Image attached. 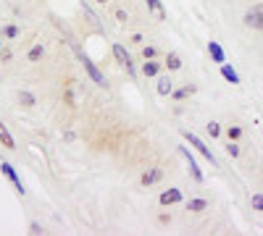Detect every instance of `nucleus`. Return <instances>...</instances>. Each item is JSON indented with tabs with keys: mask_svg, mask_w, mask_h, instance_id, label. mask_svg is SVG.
Wrapping results in <instances>:
<instances>
[{
	"mask_svg": "<svg viewBox=\"0 0 263 236\" xmlns=\"http://www.w3.org/2000/svg\"><path fill=\"white\" fill-rule=\"evenodd\" d=\"M184 139H187V142H190V144H192V147H195V149H197V153H200V155H203L205 160H211V165H216V155H213L211 149H208V147H205V144H203L200 139H197V137H195L192 132H184Z\"/></svg>",
	"mask_w": 263,
	"mask_h": 236,
	"instance_id": "nucleus-1",
	"label": "nucleus"
},
{
	"mask_svg": "<svg viewBox=\"0 0 263 236\" xmlns=\"http://www.w3.org/2000/svg\"><path fill=\"white\" fill-rule=\"evenodd\" d=\"M79 58H82V66H84V71H87V74L92 76V81L98 84V87H105L108 81H105V76H103V74L98 71V66H95V63H92L90 58H87V55H79Z\"/></svg>",
	"mask_w": 263,
	"mask_h": 236,
	"instance_id": "nucleus-2",
	"label": "nucleus"
},
{
	"mask_svg": "<svg viewBox=\"0 0 263 236\" xmlns=\"http://www.w3.org/2000/svg\"><path fill=\"white\" fill-rule=\"evenodd\" d=\"M245 24H248L250 29H263V3L255 6V8H250V11L245 13Z\"/></svg>",
	"mask_w": 263,
	"mask_h": 236,
	"instance_id": "nucleus-3",
	"label": "nucleus"
},
{
	"mask_svg": "<svg viewBox=\"0 0 263 236\" xmlns=\"http://www.w3.org/2000/svg\"><path fill=\"white\" fill-rule=\"evenodd\" d=\"M0 170H3V176L16 186V191L18 195H24V184H21V179H18V174H16V168L11 165V163H0Z\"/></svg>",
	"mask_w": 263,
	"mask_h": 236,
	"instance_id": "nucleus-4",
	"label": "nucleus"
},
{
	"mask_svg": "<svg viewBox=\"0 0 263 236\" xmlns=\"http://www.w3.org/2000/svg\"><path fill=\"white\" fill-rule=\"evenodd\" d=\"M179 153H182V158L187 160V165H190V170H192V176H195V181H197V184H203V181H205V176H203V170L197 168L195 158L190 155V149H187V147H179Z\"/></svg>",
	"mask_w": 263,
	"mask_h": 236,
	"instance_id": "nucleus-5",
	"label": "nucleus"
},
{
	"mask_svg": "<svg viewBox=\"0 0 263 236\" xmlns=\"http://www.w3.org/2000/svg\"><path fill=\"white\" fill-rule=\"evenodd\" d=\"M114 58L121 63V66L132 74V76H135V66H132V58H129V53L124 50V45H119V42H116V45H114Z\"/></svg>",
	"mask_w": 263,
	"mask_h": 236,
	"instance_id": "nucleus-6",
	"label": "nucleus"
},
{
	"mask_svg": "<svg viewBox=\"0 0 263 236\" xmlns=\"http://www.w3.org/2000/svg\"><path fill=\"white\" fill-rule=\"evenodd\" d=\"M161 176H163L161 168H147L145 174H142V179H140V184H142V186H153V184L161 181Z\"/></svg>",
	"mask_w": 263,
	"mask_h": 236,
	"instance_id": "nucleus-7",
	"label": "nucleus"
},
{
	"mask_svg": "<svg viewBox=\"0 0 263 236\" xmlns=\"http://www.w3.org/2000/svg\"><path fill=\"white\" fill-rule=\"evenodd\" d=\"M158 202L161 205H177V202H182V191L179 189H168V191H163V195H161Z\"/></svg>",
	"mask_w": 263,
	"mask_h": 236,
	"instance_id": "nucleus-8",
	"label": "nucleus"
},
{
	"mask_svg": "<svg viewBox=\"0 0 263 236\" xmlns=\"http://www.w3.org/2000/svg\"><path fill=\"white\" fill-rule=\"evenodd\" d=\"M208 53H211V58H213L216 63H224V60H227V55H224V50H221V45H218V42H208Z\"/></svg>",
	"mask_w": 263,
	"mask_h": 236,
	"instance_id": "nucleus-9",
	"label": "nucleus"
},
{
	"mask_svg": "<svg viewBox=\"0 0 263 236\" xmlns=\"http://www.w3.org/2000/svg\"><path fill=\"white\" fill-rule=\"evenodd\" d=\"M142 74H145V76H158V74H161V63H156V60L150 58L145 66H142Z\"/></svg>",
	"mask_w": 263,
	"mask_h": 236,
	"instance_id": "nucleus-10",
	"label": "nucleus"
},
{
	"mask_svg": "<svg viewBox=\"0 0 263 236\" xmlns=\"http://www.w3.org/2000/svg\"><path fill=\"white\" fill-rule=\"evenodd\" d=\"M174 90V81L168 76H158V95H171Z\"/></svg>",
	"mask_w": 263,
	"mask_h": 236,
	"instance_id": "nucleus-11",
	"label": "nucleus"
},
{
	"mask_svg": "<svg viewBox=\"0 0 263 236\" xmlns=\"http://www.w3.org/2000/svg\"><path fill=\"white\" fill-rule=\"evenodd\" d=\"M221 76H224L227 81H232V84H239V76H237V71H234L232 66H227V63H221Z\"/></svg>",
	"mask_w": 263,
	"mask_h": 236,
	"instance_id": "nucleus-12",
	"label": "nucleus"
},
{
	"mask_svg": "<svg viewBox=\"0 0 263 236\" xmlns=\"http://www.w3.org/2000/svg\"><path fill=\"white\" fill-rule=\"evenodd\" d=\"M0 142H3V144H6L8 149H13V147H16V142H13V137L8 134V128L3 126V121H0Z\"/></svg>",
	"mask_w": 263,
	"mask_h": 236,
	"instance_id": "nucleus-13",
	"label": "nucleus"
},
{
	"mask_svg": "<svg viewBox=\"0 0 263 236\" xmlns=\"http://www.w3.org/2000/svg\"><path fill=\"white\" fill-rule=\"evenodd\" d=\"M179 66H182V58H179L177 53H171V55L166 58V69H168V71H177Z\"/></svg>",
	"mask_w": 263,
	"mask_h": 236,
	"instance_id": "nucleus-14",
	"label": "nucleus"
},
{
	"mask_svg": "<svg viewBox=\"0 0 263 236\" xmlns=\"http://www.w3.org/2000/svg\"><path fill=\"white\" fill-rule=\"evenodd\" d=\"M42 55H45V48H42V45H34V48L29 50V55H27V58H29L32 63H37V60H40Z\"/></svg>",
	"mask_w": 263,
	"mask_h": 236,
	"instance_id": "nucleus-15",
	"label": "nucleus"
},
{
	"mask_svg": "<svg viewBox=\"0 0 263 236\" xmlns=\"http://www.w3.org/2000/svg\"><path fill=\"white\" fill-rule=\"evenodd\" d=\"M187 207H190L192 212H203V210L208 207V202H205V200H190V205H187Z\"/></svg>",
	"mask_w": 263,
	"mask_h": 236,
	"instance_id": "nucleus-16",
	"label": "nucleus"
},
{
	"mask_svg": "<svg viewBox=\"0 0 263 236\" xmlns=\"http://www.w3.org/2000/svg\"><path fill=\"white\" fill-rule=\"evenodd\" d=\"M147 8H150V11H156L161 18L166 16V13H163V8H161V0H147Z\"/></svg>",
	"mask_w": 263,
	"mask_h": 236,
	"instance_id": "nucleus-17",
	"label": "nucleus"
},
{
	"mask_svg": "<svg viewBox=\"0 0 263 236\" xmlns=\"http://www.w3.org/2000/svg\"><path fill=\"white\" fill-rule=\"evenodd\" d=\"M18 100H21V102H24V105H27V108H32V105H34V97H32L29 92H21V95H18Z\"/></svg>",
	"mask_w": 263,
	"mask_h": 236,
	"instance_id": "nucleus-18",
	"label": "nucleus"
},
{
	"mask_svg": "<svg viewBox=\"0 0 263 236\" xmlns=\"http://www.w3.org/2000/svg\"><path fill=\"white\" fill-rule=\"evenodd\" d=\"M208 134H211V137H218V134H221V128H218V123H216V121H211V123H208Z\"/></svg>",
	"mask_w": 263,
	"mask_h": 236,
	"instance_id": "nucleus-19",
	"label": "nucleus"
},
{
	"mask_svg": "<svg viewBox=\"0 0 263 236\" xmlns=\"http://www.w3.org/2000/svg\"><path fill=\"white\" fill-rule=\"evenodd\" d=\"M192 92H195V87H184V90H179V92H174V97L182 100V97H187V95H192Z\"/></svg>",
	"mask_w": 263,
	"mask_h": 236,
	"instance_id": "nucleus-20",
	"label": "nucleus"
},
{
	"mask_svg": "<svg viewBox=\"0 0 263 236\" xmlns=\"http://www.w3.org/2000/svg\"><path fill=\"white\" fill-rule=\"evenodd\" d=\"M239 134H242L239 126H229V139H239Z\"/></svg>",
	"mask_w": 263,
	"mask_h": 236,
	"instance_id": "nucleus-21",
	"label": "nucleus"
},
{
	"mask_svg": "<svg viewBox=\"0 0 263 236\" xmlns=\"http://www.w3.org/2000/svg\"><path fill=\"white\" fill-rule=\"evenodd\" d=\"M227 153H229L232 158H237V155H239V147H237L234 142H229V144H227Z\"/></svg>",
	"mask_w": 263,
	"mask_h": 236,
	"instance_id": "nucleus-22",
	"label": "nucleus"
},
{
	"mask_svg": "<svg viewBox=\"0 0 263 236\" xmlns=\"http://www.w3.org/2000/svg\"><path fill=\"white\" fill-rule=\"evenodd\" d=\"M253 207L255 210H263V195H253Z\"/></svg>",
	"mask_w": 263,
	"mask_h": 236,
	"instance_id": "nucleus-23",
	"label": "nucleus"
},
{
	"mask_svg": "<svg viewBox=\"0 0 263 236\" xmlns=\"http://www.w3.org/2000/svg\"><path fill=\"white\" fill-rule=\"evenodd\" d=\"M142 55H145V60L156 58V48H145V50H142Z\"/></svg>",
	"mask_w": 263,
	"mask_h": 236,
	"instance_id": "nucleus-24",
	"label": "nucleus"
},
{
	"mask_svg": "<svg viewBox=\"0 0 263 236\" xmlns=\"http://www.w3.org/2000/svg\"><path fill=\"white\" fill-rule=\"evenodd\" d=\"M16 34H18L16 27H6V37H16Z\"/></svg>",
	"mask_w": 263,
	"mask_h": 236,
	"instance_id": "nucleus-25",
	"label": "nucleus"
},
{
	"mask_svg": "<svg viewBox=\"0 0 263 236\" xmlns=\"http://www.w3.org/2000/svg\"><path fill=\"white\" fill-rule=\"evenodd\" d=\"M29 231H32V233H42V228H40V223H29Z\"/></svg>",
	"mask_w": 263,
	"mask_h": 236,
	"instance_id": "nucleus-26",
	"label": "nucleus"
},
{
	"mask_svg": "<svg viewBox=\"0 0 263 236\" xmlns=\"http://www.w3.org/2000/svg\"><path fill=\"white\" fill-rule=\"evenodd\" d=\"M116 18H119V21H129V16H126L124 11H116Z\"/></svg>",
	"mask_w": 263,
	"mask_h": 236,
	"instance_id": "nucleus-27",
	"label": "nucleus"
},
{
	"mask_svg": "<svg viewBox=\"0 0 263 236\" xmlns=\"http://www.w3.org/2000/svg\"><path fill=\"white\" fill-rule=\"evenodd\" d=\"M95 3H103V6H105V3H108V0H95Z\"/></svg>",
	"mask_w": 263,
	"mask_h": 236,
	"instance_id": "nucleus-28",
	"label": "nucleus"
},
{
	"mask_svg": "<svg viewBox=\"0 0 263 236\" xmlns=\"http://www.w3.org/2000/svg\"><path fill=\"white\" fill-rule=\"evenodd\" d=\"M0 48H3V42H0Z\"/></svg>",
	"mask_w": 263,
	"mask_h": 236,
	"instance_id": "nucleus-29",
	"label": "nucleus"
}]
</instances>
